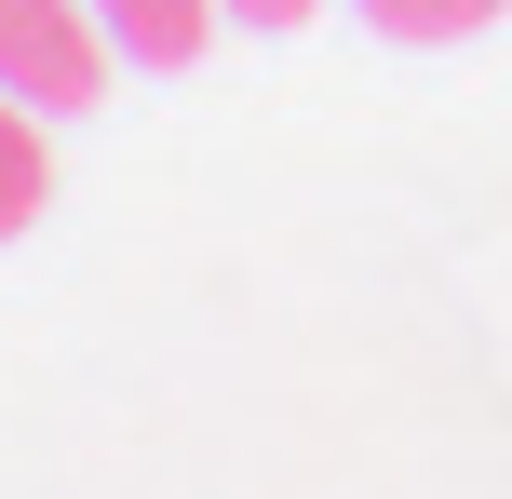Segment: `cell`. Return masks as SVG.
I'll return each mask as SVG.
<instances>
[{
	"instance_id": "6da1fadb",
	"label": "cell",
	"mask_w": 512,
	"mask_h": 499,
	"mask_svg": "<svg viewBox=\"0 0 512 499\" xmlns=\"http://www.w3.org/2000/svg\"><path fill=\"white\" fill-rule=\"evenodd\" d=\"M108 68H122V41L95 27V0H0V95H27L41 122L108 108Z\"/></svg>"
},
{
	"instance_id": "7a4b0ae2",
	"label": "cell",
	"mask_w": 512,
	"mask_h": 499,
	"mask_svg": "<svg viewBox=\"0 0 512 499\" xmlns=\"http://www.w3.org/2000/svg\"><path fill=\"white\" fill-rule=\"evenodd\" d=\"M95 27L122 41V68H189L230 27V0H95Z\"/></svg>"
},
{
	"instance_id": "3957f363",
	"label": "cell",
	"mask_w": 512,
	"mask_h": 499,
	"mask_svg": "<svg viewBox=\"0 0 512 499\" xmlns=\"http://www.w3.org/2000/svg\"><path fill=\"white\" fill-rule=\"evenodd\" d=\"M41 203H54L41 108H27V95H0V243H14V230H41Z\"/></svg>"
},
{
	"instance_id": "277c9868",
	"label": "cell",
	"mask_w": 512,
	"mask_h": 499,
	"mask_svg": "<svg viewBox=\"0 0 512 499\" xmlns=\"http://www.w3.org/2000/svg\"><path fill=\"white\" fill-rule=\"evenodd\" d=\"M351 14L378 27V41H418V54H432V41H472V27H499L512 0H351Z\"/></svg>"
},
{
	"instance_id": "5b68a950",
	"label": "cell",
	"mask_w": 512,
	"mask_h": 499,
	"mask_svg": "<svg viewBox=\"0 0 512 499\" xmlns=\"http://www.w3.org/2000/svg\"><path fill=\"white\" fill-rule=\"evenodd\" d=\"M324 0H230V27H256V41H283V27H310Z\"/></svg>"
}]
</instances>
